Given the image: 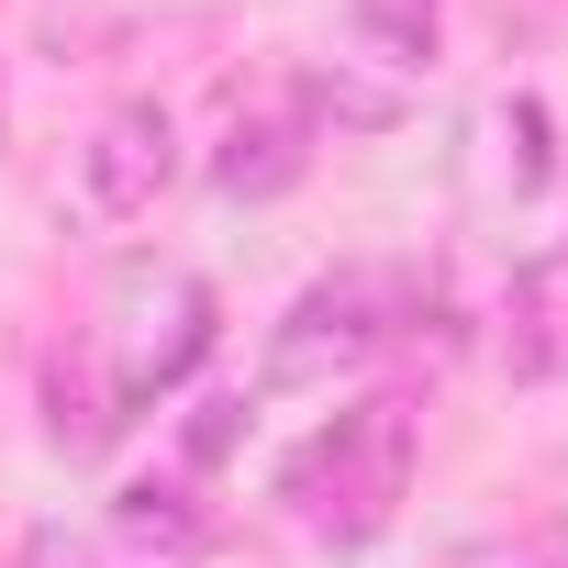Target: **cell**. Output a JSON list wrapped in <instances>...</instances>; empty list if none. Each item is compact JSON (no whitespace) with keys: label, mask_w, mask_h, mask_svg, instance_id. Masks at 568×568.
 <instances>
[{"label":"cell","mask_w":568,"mask_h":568,"mask_svg":"<svg viewBox=\"0 0 568 568\" xmlns=\"http://www.w3.org/2000/svg\"><path fill=\"white\" fill-rule=\"evenodd\" d=\"M390 313H402L390 267H335V278H313V291L278 313V335H267V390H324V379L368 368V357L390 346Z\"/></svg>","instance_id":"cell-2"},{"label":"cell","mask_w":568,"mask_h":568,"mask_svg":"<svg viewBox=\"0 0 568 568\" xmlns=\"http://www.w3.org/2000/svg\"><path fill=\"white\" fill-rule=\"evenodd\" d=\"M112 546H123L134 568H145V557H156V568H190V557L212 546V524L190 513V490H168V479H134V490L112 501Z\"/></svg>","instance_id":"cell-5"},{"label":"cell","mask_w":568,"mask_h":568,"mask_svg":"<svg viewBox=\"0 0 568 568\" xmlns=\"http://www.w3.org/2000/svg\"><path fill=\"white\" fill-rule=\"evenodd\" d=\"M168 179H179V123H168V101H123V112H101V134L79 145V212H90V223H145V212L168 201Z\"/></svg>","instance_id":"cell-3"},{"label":"cell","mask_w":568,"mask_h":568,"mask_svg":"<svg viewBox=\"0 0 568 568\" xmlns=\"http://www.w3.org/2000/svg\"><path fill=\"white\" fill-rule=\"evenodd\" d=\"M302 156H313L302 123H234V145H223L212 179H223L234 201H267V190H291V179H302Z\"/></svg>","instance_id":"cell-6"},{"label":"cell","mask_w":568,"mask_h":568,"mask_svg":"<svg viewBox=\"0 0 568 568\" xmlns=\"http://www.w3.org/2000/svg\"><path fill=\"white\" fill-rule=\"evenodd\" d=\"M302 112H324V123H357V134H379V123H390L402 101H390V90H357V79H335V68H313V79H302Z\"/></svg>","instance_id":"cell-8"},{"label":"cell","mask_w":568,"mask_h":568,"mask_svg":"<svg viewBox=\"0 0 568 568\" xmlns=\"http://www.w3.org/2000/svg\"><path fill=\"white\" fill-rule=\"evenodd\" d=\"M23 557H34V568H112V557H101V546H79V535H57V524H45V535H34V546H23Z\"/></svg>","instance_id":"cell-10"},{"label":"cell","mask_w":568,"mask_h":568,"mask_svg":"<svg viewBox=\"0 0 568 568\" xmlns=\"http://www.w3.org/2000/svg\"><path fill=\"white\" fill-rule=\"evenodd\" d=\"M346 23H357V45L390 57V68L435 57V0H346Z\"/></svg>","instance_id":"cell-7"},{"label":"cell","mask_w":568,"mask_h":568,"mask_svg":"<svg viewBox=\"0 0 568 568\" xmlns=\"http://www.w3.org/2000/svg\"><path fill=\"white\" fill-rule=\"evenodd\" d=\"M234 413H245V402H201V413H190V457H201V468L234 446Z\"/></svg>","instance_id":"cell-9"},{"label":"cell","mask_w":568,"mask_h":568,"mask_svg":"<svg viewBox=\"0 0 568 568\" xmlns=\"http://www.w3.org/2000/svg\"><path fill=\"white\" fill-rule=\"evenodd\" d=\"M201 346H212V291H201V278H156L145 335H134V346H123V368H112L123 413H145L156 390H179V379L201 368Z\"/></svg>","instance_id":"cell-4"},{"label":"cell","mask_w":568,"mask_h":568,"mask_svg":"<svg viewBox=\"0 0 568 568\" xmlns=\"http://www.w3.org/2000/svg\"><path fill=\"white\" fill-rule=\"evenodd\" d=\"M402 490H413V413L402 402H357V413H335L291 468H278V501H302L324 535H379L390 513H402Z\"/></svg>","instance_id":"cell-1"}]
</instances>
